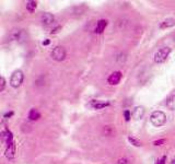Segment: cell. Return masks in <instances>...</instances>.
I'll return each instance as SVG.
<instances>
[{
	"instance_id": "2",
	"label": "cell",
	"mask_w": 175,
	"mask_h": 164,
	"mask_svg": "<svg viewBox=\"0 0 175 164\" xmlns=\"http://www.w3.org/2000/svg\"><path fill=\"white\" fill-rule=\"evenodd\" d=\"M171 54V48L170 47H163V48L159 49L154 55V61L156 63H162L167 59L169 55Z\"/></svg>"
},
{
	"instance_id": "1",
	"label": "cell",
	"mask_w": 175,
	"mask_h": 164,
	"mask_svg": "<svg viewBox=\"0 0 175 164\" xmlns=\"http://www.w3.org/2000/svg\"><path fill=\"white\" fill-rule=\"evenodd\" d=\"M150 121L156 127H161L166 123V115L161 111H154L150 116Z\"/></svg>"
},
{
	"instance_id": "7",
	"label": "cell",
	"mask_w": 175,
	"mask_h": 164,
	"mask_svg": "<svg viewBox=\"0 0 175 164\" xmlns=\"http://www.w3.org/2000/svg\"><path fill=\"white\" fill-rule=\"evenodd\" d=\"M41 21L43 23V25L47 26V25H50L54 23L55 21V16L52 13H44L41 18Z\"/></svg>"
},
{
	"instance_id": "23",
	"label": "cell",
	"mask_w": 175,
	"mask_h": 164,
	"mask_svg": "<svg viewBox=\"0 0 175 164\" xmlns=\"http://www.w3.org/2000/svg\"><path fill=\"white\" fill-rule=\"evenodd\" d=\"M13 115V113L12 112H10V113H7V114L5 115V117H10V116H12Z\"/></svg>"
},
{
	"instance_id": "14",
	"label": "cell",
	"mask_w": 175,
	"mask_h": 164,
	"mask_svg": "<svg viewBox=\"0 0 175 164\" xmlns=\"http://www.w3.org/2000/svg\"><path fill=\"white\" fill-rule=\"evenodd\" d=\"M166 106L171 111H175V94L174 95H171L166 100Z\"/></svg>"
},
{
	"instance_id": "11",
	"label": "cell",
	"mask_w": 175,
	"mask_h": 164,
	"mask_svg": "<svg viewBox=\"0 0 175 164\" xmlns=\"http://www.w3.org/2000/svg\"><path fill=\"white\" fill-rule=\"evenodd\" d=\"M41 118V113L38 112L36 108H32L30 111V113H29V119L30 120H38Z\"/></svg>"
},
{
	"instance_id": "16",
	"label": "cell",
	"mask_w": 175,
	"mask_h": 164,
	"mask_svg": "<svg viewBox=\"0 0 175 164\" xmlns=\"http://www.w3.org/2000/svg\"><path fill=\"white\" fill-rule=\"evenodd\" d=\"M128 141L130 142L132 145H135V147H140V145H141V142H140L139 140L136 139V138H134V137H131V136L128 137Z\"/></svg>"
},
{
	"instance_id": "4",
	"label": "cell",
	"mask_w": 175,
	"mask_h": 164,
	"mask_svg": "<svg viewBox=\"0 0 175 164\" xmlns=\"http://www.w3.org/2000/svg\"><path fill=\"white\" fill-rule=\"evenodd\" d=\"M50 56L56 61H63L66 58V49L63 46H56L53 49Z\"/></svg>"
},
{
	"instance_id": "3",
	"label": "cell",
	"mask_w": 175,
	"mask_h": 164,
	"mask_svg": "<svg viewBox=\"0 0 175 164\" xmlns=\"http://www.w3.org/2000/svg\"><path fill=\"white\" fill-rule=\"evenodd\" d=\"M23 78H24V76H23V72H22L21 70H15L12 73V76H11V79H10V84L12 87H19L20 85L22 84V82H23Z\"/></svg>"
},
{
	"instance_id": "25",
	"label": "cell",
	"mask_w": 175,
	"mask_h": 164,
	"mask_svg": "<svg viewBox=\"0 0 175 164\" xmlns=\"http://www.w3.org/2000/svg\"><path fill=\"white\" fill-rule=\"evenodd\" d=\"M174 43H175V34H174Z\"/></svg>"
},
{
	"instance_id": "21",
	"label": "cell",
	"mask_w": 175,
	"mask_h": 164,
	"mask_svg": "<svg viewBox=\"0 0 175 164\" xmlns=\"http://www.w3.org/2000/svg\"><path fill=\"white\" fill-rule=\"evenodd\" d=\"M164 142H165V140H164V139H160V140H156V141L153 142V145H161L162 143H164Z\"/></svg>"
},
{
	"instance_id": "17",
	"label": "cell",
	"mask_w": 175,
	"mask_h": 164,
	"mask_svg": "<svg viewBox=\"0 0 175 164\" xmlns=\"http://www.w3.org/2000/svg\"><path fill=\"white\" fill-rule=\"evenodd\" d=\"M5 80L3 77H1V79H0V91L1 92L5 90Z\"/></svg>"
},
{
	"instance_id": "5",
	"label": "cell",
	"mask_w": 175,
	"mask_h": 164,
	"mask_svg": "<svg viewBox=\"0 0 175 164\" xmlns=\"http://www.w3.org/2000/svg\"><path fill=\"white\" fill-rule=\"evenodd\" d=\"M122 77H123V74H122L120 71H115V72H113L112 74H109L108 79H107V82H108L111 85H116L120 82Z\"/></svg>"
},
{
	"instance_id": "19",
	"label": "cell",
	"mask_w": 175,
	"mask_h": 164,
	"mask_svg": "<svg viewBox=\"0 0 175 164\" xmlns=\"http://www.w3.org/2000/svg\"><path fill=\"white\" fill-rule=\"evenodd\" d=\"M124 116H125V119L127 120V121H128V120L131 118L130 112H129V111H125V112H124Z\"/></svg>"
},
{
	"instance_id": "20",
	"label": "cell",
	"mask_w": 175,
	"mask_h": 164,
	"mask_svg": "<svg viewBox=\"0 0 175 164\" xmlns=\"http://www.w3.org/2000/svg\"><path fill=\"white\" fill-rule=\"evenodd\" d=\"M117 164H128V160L127 159H119L118 160V162H117Z\"/></svg>"
},
{
	"instance_id": "9",
	"label": "cell",
	"mask_w": 175,
	"mask_h": 164,
	"mask_svg": "<svg viewBox=\"0 0 175 164\" xmlns=\"http://www.w3.org/2000/svg\"><path fill=\"white\" fill-rule=\"evenodd\" d=\"M107 26V21L106 20H100V21L96 23V26H95V31L94 32L98 33V34H101V33H103V31L105 30V27Z\"/></svg>"
},
{
	"instance_id": "13",
	"label": "cell",
	"mask_w": 175,
	"mask_h": 164,
	"mask_svg": "<svg viewBox=\"0 0 175 164\" xmlns=\"http://www.w3.org/2000/svg\"><path fill=\"white\" fill-rule=\"evenodd\" d=\"M108 105H109L108 102H104V101H93V102H92L93 108H95V109L104 108V107L108 106Z\"/></svg>"
},
{
	"instance_id": "18",
	"label": "cell",
	"mask_w": 175,
	"mask_h": 164,
	"mask_svg": "<svg viewBox=\"0 0 175 164\" xmlns=\"http://www.w3.org/2000/svg\"><path fill=\"white\" fill-rule=\"evenodd\" d=\"M165 161H166V156H163L162 159H159L156 161V164H165Z\"/></svg>"
},
{
	"instance_id": "6",
	"label": "cell",
	"mask_w": 175,
	"mask_h": 164,
	"mask_svg": "<svg viewBox=\"0 0 175 164\" xmlns=\"http://www.w3.org/2000/svg\"><path fill=\"white\" fill-rule=\"evenodd\" d=\"M10 37L12 41L21 42L23 41V38H24V32H23V30H14L11 33Z\"/></svg>"
},
{
	"instance_id": "15",
	"label": "cell",
	"mask_w": 175,
	"mask_h": 164,
	"mask_svg": "<svg viewBox=\"0 0 175 164\" xmlns=\"http://www.w3.org/2000/svg\"><path fill=\"white\" fill-rule=\"evenodd\" d=\"M36 7H37V2L36 1H27L26 2V10L29 12H31V13L35 11Z\"/></svg>"
},
{
	"instance_id": "8",
	"label": "cell",
	"mask_w": 175,
	"mask_h": 164,
	"mask_svg": "<svg viewBox=\"0 0 175 164\" xmlns=\"http://www.w3.org/2000/svg\"><path fill=\"white\" fill-rule=\"evenodd\" d=\"M143 115H145V108L142 106H137L135 107L131 116L134 117V119H140V118L143 117Z\"/></svg>"
},
{
	"instance_id": "12",
	"label": "cell",
	"mask_w": 175,
	"mask_h": 164,
	"mask_svg": "<svg viewBox=\"0 0 175 164\" xmlns=\"http://www.w3.org/2000/svg\"><path fill=\"white\" fill-rule=\"evenodd\" d=\"M175 25V20L174 19H166L161 22L160 24V29H167V27H172Z\"/></svg>"
},
{
	"instance_id": "26",
	"label": "cell",
	"mask_w": 175,
	"mask_h": 164,
	"mask_svg": "<svg viewBox=\"0 0 175 164\" xmlns=\"http://www.w3.org/2000/svg\"><path fill=\"white\" fill-rule=\"evenodd\" d=\"M174 164H175V163H174Z\"/></svg>"
},
{
	"instance_id": "24",
	"label": "cell",
	"mask_w": 175,
	"mask_h": 164,
	"mask_svg": "<svg viewBox=\"0 0 175 164\" xmlns=\"http://www.w3.org/2000/svg\"><path fill=\"white\" fill-rule=\"evenodd\" d=\"M48 44H49V41H48V39H46V41H45V42H43V45H48Z\"/></svg>"
},
{
	"instance_id": "22",
	"label": "cell",
	"mask_w": 175,
	"mask_h": 164,
	"mask_svg": "<svg viewBox=\"0 0 175 164\" xmlns=\"http://www.w3.org/2000/svg\"><path fill=\"white\" fill-rule=\"evenodd\" d=\"M58 30H60V26H57V27H56V29H54V30L52 31V34H53V33H57V32H58Z\"/></svg>"
},
{
	"instance_id": "10",
	"label": "cell",
	"mask_w": 175,
	"mask_h": 164,
	"mask_svg": "<svg viewBox=\"0 0 175 164\" xmlns=\"http://www.w3.org/2000/svg\"><path fill=\"white\" fill-rule=\"evenodd\" d=\"M14 153H15V145L14 143L12 145H7V149H5V155L9 160H12L14 158Z\"/></svg>"
}]
</instances>
